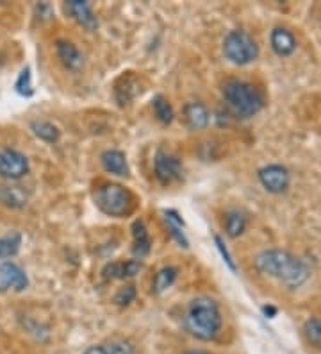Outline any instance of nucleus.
<instances>
[{
    "label": "nucleus",
    "mask_w": 321,
    "mask_h": 354,
    "mask_svg": "<svg viewBox=\"0 0 321 354\" xmlns=\"http://www.w3.org/2000/svg\"><path fill=\"white\" fill-rule=\"evenodd\" d=\"M30 129L35 131L38 138L45 140L48 143H54L59 140V129L47 120H35L30 124Z\"/></svg>",
    "instance_id": "aec40b11"
},
{
    "label": "nucleus",
    "mask_w": 321,
    "mask_h": 354,
    "mask_svg": "<svg viewBox=\"0 0 321 354\" xmlns=\"http://www.w3.org/2000/svg\"><path fill=\"white\" fill-rule=\"evenodd\" d=\"M29 172V161L21 152L14 149H2L0 151V176L8 179H20Z\"/></svg>",
    "instance_id": "0eeeda50"
},
{
    "label": "nucleus",
    "mask_w": 321,
    "mask_h": 354,
    "mask_svg": "<svg viewBox=\"0 0 321 354\" xmlns=\"http://www.w3.org/2000/svg\"><path fill=\"white\" fill-rule=\"evenodd\" d=\"M255 268L264 276L277 279L287 288H300L309 279L307 265L289 251L282 249H266L253 259Z\"/></svg>",
    "instance_id": "f257e3e1"
},
{
    "label": "nucleus",
    "mask_w": 321,
    "mask_h": 354,
    "mask_svg": "<svg viewBox=\"0 0 321 354\" xmlns=\"http://www.w3.org/2000/svg\"><path fill=\"white\" fill-rule=\"evenodd\" d=\"M257 177L270 194H284L291 185V174L282 165H266L257 172Z\"/></svg>",
    "instance_id": "423d86ee"
},
{
    "label": "nucleus",
    "mask_w": 321,
    "mask_h": 354,
    "mask_svg": "<svg viewBox=\"0 0 321 354\" xmlns=\"http://www.w3.org/2000/svg\"><path fill=\"white\" fill-rule=\"evenodd\" d=\"M21 245V236L18 233L0 236V258H11L18 252Z\"/></svg>",
    "instance_id": "412c9836"
},
{
    "label": "nucleus",
    "mask_w": 321,
    "mask_h": 354,
    "mask_svg": "<svg viewBox=\"0 0 321 354\" xmlns=\"http://www.w3.org/2000/svg\"><path fill=\"white\" fill-rule=\"evenodd\" d=\"M136 299V288L134 286H124V288L118 290V294L115 295V303L118 306H127Z\"/></svg>",
    "instance_id": "a878e982"
},
{
    "label": "nucleus",
    "mask_w": 321,
    "mask_h": 354,
    "mask_svg": "<svg viewBox=\"0 0 321 354\" xmlns=\"http://www.w3.org/2000/svg\"><path fill=\"white\" fill-rule=\"evenodd\" d=\"M270 44L273 52L280 57L291 56L296 50V39L293 36L291 30H287L286 27H275L270 35Z\"/></svg>",
    "instance_id": "9d476101"
},
{
    "label": "nucleus",
    "mask_w": 321,
    "mask_h": 354,
    "mask_svg": "<svg viewBox=\"0 0 321 354\" xmlns=\"http://www.w3.org/2000/svg\"><path fill=\"white\" fill-rule=\"evenodd\" d=\"M246 216L243 215L237 209H232L225 215V231L231 238H237L244 233V229H246Z\"/></svg>",
    "instance_id": "a211bd4d"
},
{
    "label": "nucleus",
    "mask_w": 321,
    "mask_h": 354,
    "mask_svg": "<svg viewBox=\"0 0 321 354\" xmlns=\"http://www.w3.org/2000/svg\"><path fill=\"white\" fill-rule=\"evenodd\" d=\"M95 203L109 216H125L133 212L134 207V199L130 192L121 188L120 185H113V183H106L100 188H97Z\"/></svg>",
    "instance_id": "20e7f679"
},
{
    "label": "nucleus",
    "mask_w": 321,
    "mask_h": 354,
    "mask_svg": "<svg viewBox=\"0 0 321 354\" xmlns=\"http://www.w3.org/2000/svg\"><path fill=\"white\" fill-rule=\"evenodd\" d=\"M214 242H216V247H218V251L222 252V258L223 261L228 265V267L232 268V270H235V263H234V259H232L231 252H228V249L225 247V243H223V240L220 236H214Z\"/></svg>",
    "instance_id": "cd10ccee"
},
{
    "label": "nucleus",
    "mask_w": 321,
    "mask_h": 354,
    "mask_svg": "<svg viewBox=\"0 0 321 354\" xmlns=\"http://www.w3.org/2000/svg\"><path fill=\"white\" fill-rule=\"evenodd\" d=\"M104 349H106V354H136L134 353V347L124 340H113Z\"/></svg>",
    "instance_id": "393cba45"
},
{
    "label": "nucleus",
    "mask_w": 321,
    "mask_h": 354,
    "mask_svg": "<svg viewBox=\"0 0 321 354\" xmlns=\"http://www.w3.org/2000/svg\"><path fill=\"white\" fill-rule=\"evenodd\" d=\"M154 169L155 176H157V179L161 183L177 181V179L182 176V165H180L179 158L164 151H159L157 154H155Z\"/></svg>",
    "instance_id": "1a4fd4ad"
},
{
    "label": "nucleus",
    "mask_w": 321,
    "mask_h": 354,
    "mask_svg": "<svg viewBox=\"0 0 321 354\" xmlns=\"http://www.w3.org/2000/svg\"><path fill=\"white\" fill-rule=\"evenodd\" d=\"M66 11L73 17V20L77 24H81L84 29L95 30L99 27V22H97V17H95L93 9L88 2H82V0H72L66 4Z\"/></svg>",
    "instance_id": "9b49d317"
},
{
    "label": "nucleus",
    "mask_w": 321,
    "mask_h": 354,
    "mask_svg": "<svg viewBox=\"0 0 321 354\" xmlns=\"http://www.w3.org/2000/svg\"><path fill=\"white\" fill-rule=\"evenodd\" d=\"M124 86L116 88V99L120 100V104H127L128 100L134 99L139 93V91H136L139 88H137V82L134 79H124Z\"/></svg>",
    "instance_id": "5701e85b"
},
{
    "label": "nucleus",
    "mask_w": 321,
    "mask_h": 354,
    "mask_svg": "<svg viewBox=\"0 0 321 354\" xmlns=\"http://www.w3.org/2000/svg\"><path fill=\"white\" fill-rule=\"evenodd\" d=\"M154 111L163 124H170L173 120V108L163 95H157L154 99Z\"/></svg>",
    "instance_id": "4be33fe9"
},
{
    "label": "nucleus",
    "mask_w": 321,
    "mask_h": 354,
    "mask_svg": "<svg viewBox=\"0 0 321 354\" xmlns=\"http://www.w3.org/2000/svg\"><path fill=\"white\" fill-rule=\"evenodd\" d=\"M133 238H134V254L143 258L150 252V236L145 224L142 221H136L133 224Z\"/></svg>",
    "instance_id": "f3484780"
},
{
    "label": "nucleus",
    "mask_w": 321,
    "mask_h": 354,
    "mask_svg": "<svg viewBox=\"0 0 321 354\" xmlns=\"http://www.w3.org/2000/svg\"><path fill=\"white\" fill-rule=\"evenodd\" d=\"M262 311H264V315L268 317V319H273V317L277 315V308L273 306H264L262 308Z\"/></svg>",
    "instance_id": "c85d7f7f"
},
{
    "label": "nucleus",
    "mask_w": 321,
    "mask_h": 354,
    "mask_svg": "<svg viewBox=\"0 0 321 354\" xmlns=\"http://www.w3.org/2000/svg\"><path fill=\"white\" fill-rule=\"evenodd\" d=\"M29 201L27 192L17 185L0 186V203L8 207H23Z\"/></svg>",
    "instance_id": "2eb2a0df"
},
{
    "label": "nucleus",
    "mask_w": 321,
    "mask_h": 354,
    "mask_svg": "<svg viewBox=\"0 0 321 354\" xmlns=\"http://www.w3.org/2000/svg\"><path fill=\"white\" fill-rule=\"evenodd\" d=\"M223 97L232 111L241 118L255 117L257 113L264 108L262 91L255 84L243 79H228L223 84Z\"/></svg>",
    "instance_id": "7ed1b4c3"
},
{
    "label": "nucleus",
    "mask_w": 321,
    "mask_h": 354,
    "mask_svg": "<svg viewBox=\"0 0 321 354\" xmlns=\"http://www.w3.org/2000/svg\"><path fill=\"white\" fill-rule=\"evenodd\" d=\"M304 333L307 340L313 344V346L321 347V320L320 319H309L304 326Z\"/></svg>",
    "instance_id": "b1692460"
},
{
    "label": "nucleus",
    "mask_w": 321,
    "mask_h": 354,
    "mask_svg": "<svg viewBox=\"0 0 321 354\" xmlns=\"http://www.w3.org/2000/svg\"><path fill=\"white\" fill-rule=\"evenodd\" d=\"M56 52L61 63L68 70H79L82 66V54L72 41H64V39L57 41Z\"/></svg>",
    "instance_id": "4468645a"
},
{
    "label": "nucleus",
    "mask_w": 321,
    "mask_h": 354,
    "mask_svg": "<svg viewBox=\"0 0 321 354\" xmlns=\"http://www.w3.org/2000/svg\"><path fill=\"white\" fill-rule=\"evenodd\" d=\"M29 285L26 272L13 261L0 263V292H21Z\"/></svg>",
    "instance_id": "6e6552de"
},
{
    "label": "nucleus",
    "mask_w": 321,
    "mask_h": 354,
    "mask_svg": "<svg viewBox=\"0 0 321 354\" xmlns=\"http://www.w3.org/2000/svg\"><path fill=\"white\" fill-rule=\"evenodd\" d=\"M143 265L137 259H130V261H113V263L106 265L104 268V276L107 279H125V277H134L139 274Z\"/></svg>",
    "instance_id": "f8f14e48"
},
{
    "label": "nucleus",
    "mask_w": 321,
    "mask_h": 354,
    "mask_svg": "<svg viewBox=\"0 0 321 354\" xmlns=\"http://www.w3.org/2000/svg\"><path fill=\"white\" fill-rule=\"evenodd\" d=\"M184 324L198 340H213L222 329V313L218 304L209 297L193 299L186 311Z\"/></svg>",
    "instance_id": "f03ea898"
},
{
    "label": "nucleus",
    "mask_w": 321,
    "mask_h": 354,
    "mask_svg": "<svg viewBox=\"0 0 321 354\" xmlns=\"http://www.w3.org/2000/svg\"><path fill=\"white\" fill-rule=\"evenodd\" d=\"M184 118L189 129H206L207 124H209V111H207V108L204 104L189 102L184 108Z\"/></svg>",
    "instance_id": "ddd939ff"
},
{
    "label": "nucleus",
    "mask_w": 321,
    "mask_h": 354,
    "mask_svg": "<svg viewBox=\"0 0 321 354\" xmlns=\"http://www.w3.org/2000/svg\"><path fill=\"white\" fill-rule=\"evenodd\" d=\"M84 354H106V349H104L102 346H93V347H90V349L86 351Z\"/></svg>",
    "instance_id": "c756f323"
},
{
    "label": "nucleus",
    "mask_w": 321,
    "mask_h": 354,
    "mask_svg": "<svg viewBox=\"0 0 321 354\" xmlns=\"http://www.w3.org/2000/svg\"><path fill=\"white\" fill-rule=\"evenodd\" d=\"M186 354H209V353H206V351H188Z\"/></svg>",
    "instance_id": "7c9ffc66"
},
{
    "label": "nucleus",
    "mask_w": 321,
    "mask_h": 354,
    "mask_svg": "<svg viewBox=\"0 0 321 354\" xmlns=\"http://www.w3.org/2000/svg\"><path fill=\"white\" fill-rule=\"evenodd\" d=\"M223 54L234 65H249L259 56L255 39L244 30H231L223 41Z\"/></svg>",
    "instance_id": "39448f33"
},
{
    "label": "nucleus",
    "mask_w": 321,
    "mask_h": 354,
    "mask_svg": "<svg viewBox=\"0 0 321 354\" xmlns=\"http://www.w3.org/2000/svg\"><path fill=\"white\" fill-rule=\"evenodd\" d=\"M17 90H18V93H21V95H29V93H30L29 68H26L20 74V79H18V82H17Z\"/></svg>",
    "instance_id": "bb28decb"
},
{
    "label": "nucleus",
    "mask_w": 321,
    "mask_h": 354,
    "mask_svg": "<svg viewBox=\"0 0 321 354\" xmlns=\"http://www.w3.org/2000/svg\"><path fill=\"white\" fill-rule=\"evenodd\" d=\"M175 279H177L175 267L161 268V270L154 276V281H152V292H154V294H163L164 290H168L171 285H173V281Z\"/></svg>",
    "instance_id": "6ab92c4d"
},
{
    "label": "nucleus",
    "mask_w": 321,
    "mask_h": 354,
    "mask_svg": "<svg viewBox=\"0 0 321 354\" xmlns=\"http://www.w3.org/2000/svg\"><path fill=\"white\" fill-rule=\"evenodd\" d=\"M102 165L104 169L109 174H115V176L125 177L128 176V165L125 160V154L120 151H106L102 154Z\"/></svg>",
    "instance_id": "dca6fc26"
}]
</instances>
